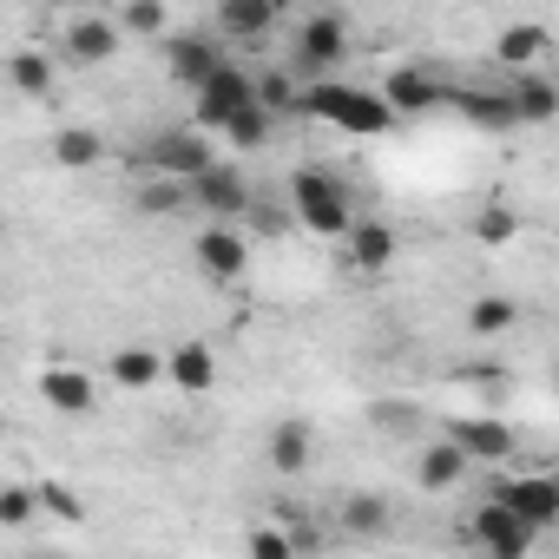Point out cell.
<instances>
[{
  "label": "cell",
  "instance_id": "603a6c76",
  "mask_svg": "<svg viewBox=\"0 0 559 559\" xmlns=\"http://www.w3.org/2000/svg\"><path fill=\"white\" fill-rule=\"evenodd\" d=\"M53 53H34V47H21V53H8V86L21 93V99H47L53 93Z\"/></svg>",
  "mask_w": 559,
  "mask_h": 559
},
{
  "label": "cell",
  "instance_id": "d6a6232c",
  "mask_svg": "<svg viewBox=\"0 0 559 559\" xmlns=\"http://www.w3.org/2000/svg\"><path fill=\"white\" fill-rule=\"evenodd\" d=\"M224 139H230V152H257V145L270 139V112H263V106H250V112H237V119L224 126Z\"/></svg>",
  "mask_w": 559,
  "mask_h": 559
},
{
  "label": "cell",
  "instance_id": "e575fe53",
  "mask_svg": "<svg viewBox=\"0 0 559 559\" xmlns=\"http://www.w3.org/2000/svg\"><path fill=\"white\" fill-rule=\"evenodd\" d=\"M112 27L119 34H165V8H158V0H126Z\"/></svg>",
  "mask_w": 559,
  "mask_h": 559
},
{
  "label": "cell",
  "instance_id": "83f0119b",
  "mask_svg": "<svg viewBox=\"0 0 559 559\" xmlns=\"http://www.w3.org/2000/svg\"><path fill=\"white\" fill-rule=\"evenodd\" d=\"M343 526L362 533V539H376V533L389 526V500H382V493H349V500H343Z\"/></svg>",
  "mask_w": 559,
  "mask_h": 559
},
{
  "label": "cell",
  "instance_id": "7402d4cb",
  "mask_svg": "<svg viewBox=\"0 0 559 559\" xmlns=\"http://www.w3.org/2000/svg\"><path fill=\"white\" fill-rule=\"evenodd\" d=\"M47 152H53V165H60V171H93V165L106 158V139H99L93 126H60Z\"/></svg>",
  "mask_w": 559,
  "mask_h": 559
},
{
  "label": "cell",
  "instance_id": "d4e9b609",
  "mask_svg": "<svg viewBox=\"0 0 559 559\" xmlns=\"http://www.w3.org/2000/svg\"><path fill=\"white\" fill-rule=\"evenodd\" d=\"M106 376L119 382V389H152V382H165V356L158 349H112V362H106Z\"/></svg>",
  "mask_w": 559,
  "mask_h": 559
},
{
  "label": "cell",
  "instance_id": "d6986e66",
  "mask_svg": "<svg viewBox=\"0 0 559 559\" xmlns=\"http://www.w3.org/2000/svg\"><path fill=\"white\" fill-rule=\"evenodd\" d=\"M276 27V0H224L217 8V34L224 40H263Z\"/></svg>",
  "mask_w": 559,
  "mask_h": 559
},
{
  "label": "cell",
  "instance_id": "3957f363",
  "mask_svg": "<svg viewBox=\"0 0 559 559\" xmlns=\"http://www.w3.org/2000/svg\"><path fill=\"white\" fill-rule=\"evenodd\" d=\"M349 53V21L343 14H310V21H297V40H290V80L297 86H317L336 60Z\"/></svg>",
  "mask_w": 559,
  "mask_h": 559
},
{
  "label": "cell",
  "instance_id": "8fae6325",
  "mask_svg": "<svg viewBox=\"0 0 559 559\" xmlns=\"http://www.w3.org/2000/svg\"><path fill=\"white\" fill-rule=\"evenodd\" d=\"M395 119H415V112H435V106H448V93H441V80L435 73H421V67H395L389 73V86L376 93Z\"/></svg>",
  "mask_w": 559,
  "mask_h": 559
},
{
  "label": "cell",
  "instance_id": "7c38bea8",
  "mask_svg": "<svg viewBox=\"0 0 559 559\" xmlns=\"http://www.w3.org/2000/svg\"><path fill=\"white\" fill-rule=\"evenodd\" d=\"M474 546H480L487 559H526V552H533V533H526L513 513H500V507L487 500V507L474 513Z\"/></svg>",
  "mask_w": 559,
  "mask_h": 559
},
{
  "label": "cell",
  "instance_id": "4fadbf2b",
  "mask_svg": "<svg viewBox=\"0 0 559 559\" xmlns=\"http://www.w3.org/2000/svg\"><path fill=\"white\" fill-rule=\"evenodd\" d=\"M119 53V27L106 14H73L67 21V60L73 67H106Z\"/></svg>",
  "mask_w": 559,
  "mask_h": 559
},
{
  "label": "cell",
  "instance_id": "5b68a950",
  "mask_svg": "<svg viewBox=\"0 0 559 559\" xmlns=\"http://www.w3.org/2000/svg\"><path fill=\"white\" fill-rule=\"evenodd\" d=\"M185 204L191 211H204V217H217V224H230V217H243L257 198H250V178H243V165H230V158H211L191 185H185Z\"/></svg>",
  "mask_w": 559,
  "mask_h": 559
},
{
  "label": "cell",
  "instance_id": "f546056e",
  "mask_svg": "<svg viewBox=\"0 0 559 559\" xmlns=\"http://www.w3.org/2000/svg\"><path fill=\"white\" fill-rule=\"evenodd\" d=\"M250 80H257V106H263L270 119H276V112H297V93H304V86H297L290 73H250Z\"/></svg>",
  "mask_w": 559,
  "mask_h": 559
},
{
  "label": "cell",
  "instance_id": "f1b7e54d",
  "mask_svg": "<svg viewBox=\"0 0 559 559\" xmlns=\"http://www.w3.org/2000/svg\"><path fill=\"white\" fill-rule=\"evenodd\" d=\"M34 500H40V507H47L53 520H67V526H86V500H80V493H73L67 480H53V474H47V480L34 487Z\"/></svg>",
  "mask_w": 559,
  "mask_h": 559
},
{
  "label": "cell",
  "instance_id": "30bf717a",
  "mask_svg": "<svg viewBox=\"0 0 559 559\" xmlns=\"http://www.w3.org/2000/svg\"><path fill=\"white\" fill-rule=\"evenodd\" d=\"M40 402H47L53 415H67V421H86V415L99 408V382H93L86 369H73V362H53V369L40 376Z\"/></svg>",
  "mask_w": 559,
  "mask_h": 559
},
{
  "label": "cell",
  "instance_id": "7a4b0ae2",
  "mask_svg": "<svg viewBox=\"0 0 559 559\" xmlns=\"http://www.w3.org/2000/svg\"><path fill=\"white\" fill-rule=\"evenodd\" d=\"M290 204H297V224L317 230V237H343V230L356 224V211H349V185L330 178V171H317V165H304V171L290 178Z\"/></svg>",
  "mask_w": 559,
  "mask_h": 559
},
{
  "label": "cell",
  "instance_id": "e0dca14e",
  "mask_svg": "<svg viewBox=\"0 0 559 559\" xmlns=\"http://www.w3.org/2000/svg\"><path fill=\"white\" fill-rule=\"evenodd\" d=\"M507 106H513L520 126H546V119L559 112V86H552L546 73H520V80L507 86Z\"/></svg>",
  "mask_w": 559,
  "mask_h": 559
},
{
  "label": "cell",
  "instance_id": "9c48e42d",
  "mask_svg": "<svg viewBox=\"0 0 559 559\" xmlns=\"http://www.w3.org/2000/svg\"><path fill=\"white\" fill-rule=\"evenodd\" d=\"M191 263L211 276V284H237V276L250 270V237H243V230H230V224H211V230H198Z\"/></svg>",
  "mask_w": 559,
  "mask_h": 559
},
{
  "label": "cell",
  "instance_id": "ac0fdd59",
  "mask_svg": "<svg viewBox=\"0 0 559 559\" xmlns=\"http://www.w3.org/2000/svg\"><path fill=\"white\" fill-rule=\"evenodd\" d=\"M165 382H178L185 395H204V389L217 382V356H211V343H178V349L165 356Z\"/></svg>",
  "mask_w": 559,
  "mask_h": 559
},
{
  "label": "cell",
  "instance_id": "8992f818",
  "mask_svg": "<svg viewBox=\"0 0 559 559\" xmlns=\"http://www.w3.org/2000/svg\"><path fill=\"white\" fill-rule=\"evenodd\" d=\"M139 165H145V178H171V185H191V178L211 165V139H198L191 126H178V132H158V139L139 152Z\"/></svg>",
  "mask_w": 559,
  "mask_h": 559
},
{
  "label": "cell",
  "instance_id": "9a60e30c",
  "mask_svg": "<svg viewBox=\"0 0 559 559\" xmlns=\"http://www.w3.org/2000/svg\"><path fill=\"white\" fill-rule=\"evenodd\" d=\"M165 60H171V80L198 93V86H204V80H211L230 53H224L217 40H204V34H185V40H171V53H165Z\"/></svg>",
  "mask_w": 559,
  "mask_h": 559
},
{
  "label": "cell",
  "instance_id": "ffe728a7",
  "mask_svg": "<svg viewBox=\"0 0 559 559\" xmlns=\"http://www.w3.org/2000/svg\"><path fill=\"white\" fill-rule=\"evenodd\" d=\"M310 454H317V435H310V421H276L270 428V467L276 474H304L310 467Z\"/></svg>",
  "mask_w": 559,
  "mask_h": 559
},
{
  "label": "cell",
  "instance_id": "ba28073f",
  "mask_svg": "<svg viewBox=\"0 0 559 559\" xmlns=\"http://www.w3.org/2000/svg\"><path fill=\"white\" fill-rule=\"evenodd\" d=\"M493 507H500V513H513V520L539 539V533L559 520V480H552V474H520V480H500V487H493Z\"/></svg>",
  "mask_w": 559,
  "mask_h": 559
},
{
  "label": "cell",
  "instance_id": "4316f807",
  "mask_svg": "<svg viewBox=\"0 0 559 559\" xmlns=\"http://www.w3.org/2000/svg\"><path fill=\"white\" fill-rule=\"evenodd\" d=\"M520 323V304L513 297H474V310H467V330L474 336H507Z\"/></svg>",
  "mask_w": 559,
  "mask_h": 559
},
{
  "label": "cell",
  "instance_id": "5bb4252c",
  "mask_svg": "<svg viewBox=\"0 0 559 559\" xmlns=\"http://www.w3.org/2000/svg\"><path fill=\"white\" fill-rule=\"evenodd\" d=\"M343 250H349V270L376 276V270H389V263H395V230H389V224H376V217H356V224L343 230Z\"/></svg>",
  "mask_w": 559,
  "mask_h": 559
},
{
  "label": "cell",
  "instance_id": "277c9868",
  "mask_svg": "<svg viewBox=\"0 0 559 559\" xmlns=\"http://www.w3.org/2000/svg\"><path fill=\"white\" fill-rule=\"evenodd\" d=\"M250 106H257V80H250L237 60H224V67L198 86V106H191V119H198V126H191V132H198V139H211V132H224V126H230L237 112H250Z\"/></svg>",
  "mask_w": 559,
  "mask_h": 559
},
{
  "label": "cell",
  "instance_id": "6da1fadb",
  "mask_svg": "<svg viewBox=\"0 0 559 559\" xmlns=\"http://www.w3.org/2000/svg\"><path fill=\"white\" fill-rule=\"evenodd\" d=\"M297 112H310V119H323V126H336V132H349V139H382V132L395 126V112H389L369 86H343V80L304 86V93H297Z\"/></svg>",
  "mask_w": 559,
  "mask_h": 559
},
{
  "label": "cell",
  "instance_id": "4dcf8cb0",
  "mask_svg": "<svg viewBox=\"0 0 559 559\" xmlns=\"http://www.w3.org/2000/svg\"><path fill=\"white\" fill-rule=\"evenodd\" d=\"M474 237H480L487 250H507V243L520 237V217H513L507 204H480V217H474Z\"/></svg>",
  "mask_w": 559,
  "mask_h": 559
},
{
  "label": "cell",
  "instance_id": "52a82bcc",
  "mask_svg": "<svg viewBox=\"0 0 559 559\" xmlns=\"http://www.w3.org/2000/svg\"><path fill=\"white\" fill-rule=\"evenodd\" d=\"M441 441H448V448H461V461H467V467H474V461L500 467V461H513V454H520L513 421H493V415H454Z\"/></svg>",
  "mask_w": 559,
  "mask_h": 559
},
{
  "label": "cell",
  "instance_id": "cb8c5ba5",
  "mask_svg": "<svg viewBox=\"0 0 559 559\" xmlns=\"http://www.w3.org/2000/svg\"><path fill=\"white\" fill-rule=\"evenodd\" d=\"M415 480H421V493H448V487H461V480H467V461H461V448H448V441L421 448V461H415Z\"/></svg>",
  "mask_w": 559,
  "mask_h": 559
},
{
  "label": "cell",
  "instance_id": "484cf974",
  "mask_svg": "<svg viewBox=\"0 0 559 559\" xmlns=\"http://www.w3.org/2000/svg\"><path fill=\"white\" fill-rule=\"evenodd\" d=\"M132 211H139V217H178V211H191V204H185V185H171V178H139Z\"/></svg>",
  "mask_w": 559,
  "mask_h": 559
},
{
  "label": "cell",
  "instance_id": "836d02e7",
  "mask_svg": "<svg viewBox=\"0 0 559 559\" xmlns=\"http://www.w3.org/2000/svg\"><path fill=\"white\" fill-rule=\"evenodd\" d=\"M40 520V500H34V487H0V526H34Z\"/></svg>",
  "mask_w": 559,
  "mask_h": 559
},
{
  "label": "cell",
  "instance_id": "2e32d148",
  "mask_svg": "<svg viewBox=\"0 0 559 559\" xmlns=\"http://www.w3.org/2000/svg\"><path fill=\"white\" fill-rule=\"evenodd\" d=\"M539 53H552V27H539V21H513V27H500V40H493V60L513 67V73H526Z\"/></svg>",
  "mask_w": 559,
  "mask_h": 559
},
{
  "label": "cell",
  "instance_id": "1f68e13d",
  "mask_svg": "<svg viewBox=\"0 0 559 559\" xmlns=\"http://www.w3.org/2000/svg\"><path fill=\"white\" fill-rule=\"evenodd\" d=\"M243 559H297V539L284 533V526H250V539H243Z\"/></svg>",
  "mask_w": 559,
  "mask_h": 559
},
{
  "label": "cell",
  "instance_id": "44dd1931",
  "mask_svg": "<svg viewBox=\"0 0 559 559\" xmlns=\"http://www.w3.org/2000/svg\"><path fill=\"white\" fill-rule=\"evenodd\" d=\"M454 112H461L467 126H480V132H513V126H520L513 106H507V93H480V86H461V93H454Z\"/></svg>",
  "mask_w": 559,
  "mask_h": 559
}]
</instances>
